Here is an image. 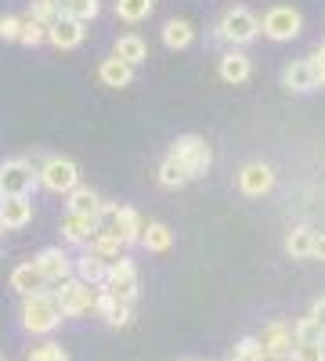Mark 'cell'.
I'll return each mask as SVG.
<instances>
[{"instance_id": "obj_6", "label": "cell", "mask_w": 325, "mask_h": 361, "mask_svg": "<svg viewBox=\"0 0 325 361\" xmlns=\"http://www.w3.org/2000/svg\"><path fill=\"white\" fill-rule=\"evenodd\" d=\"M257 37H260V18L246 8H231L217 22V40H224V44L243 47V44H253Z\"/></svg>"}, {"instance_id": "obj_24", "label": "cell", "mask_w": 325, "mask_h": 361, "mask_svg": "<svg viewBox=\"0 0 325 361\" xmlns=\"http://www.w3.org/2000/svg\"><path fill=\"white\" fill-rule=\"evenodd\" d=\"M98 80H102L105 87H112V90H123V87L134 83V69L123 66L120 58H105V62L98 66Z\"/></svg>"}, {"instance_id": "obj_22", "label": "cell", "mask_w": 325, "mask_h": 361, "mask_svg": "<svg viewBox=\"0 0 325 361\" xmlns=\"http://www.w3.org/2000/svg\"><path fill=\"white\" fill-rule=\"evenodd\" d=\"M192 40H195V25L188 18H170L163 25V44L170 51H185V47H192Z\"/></svg>"}, {"instance_id": "obj_7", "label": "cell", "mask_w": 325, "mask_h": 361, "mask_svg": "<svg viewBox=\"0 0 325 361\" xmlns=\"http://www.w3.org/2000/svg\"><path fill=\"white\" fill-rule=\"evenodd\" d=\"M105 221V228L120 238L123 246H134L137 238H141V228H145V221H141V214L134 206H116V202H105L102 206V217H98V224Z\"/></svg>"}, {"instance_id": "obj_31", "label": "cell", "mask_w": 325, "mask_h": 361, "mask_svg": "<svg viewBox=\"0 0 325 361\" xmlns=\"http://www.w3.org/2000/svg\"><path fill=\"white\" fill-rule=\"evenodd\" d=\"M29 22H37V25H54L58 18H62V15H58V0H33V4H29V15H25Z\"/></svg>"}, {"instance_id": "obj_42", "label": "cell", "mask_w": 325, "mask_h": 361, "mask_svg": "<svg viewBox=\"0 0 325 361\" xmlns=\"http://www.w3.org/2000/svg\"><path fill=\"white\" fill-rule=\"evenodd\" d=\"M321 347H325V336H321Z\"/></svg>"}, {"instance_id": "obj_28", "label": "cell", "mask_w": 325, "mask_h": 361, "mask_svg": "<svg viewBox=\"0 0 325 361\" xmlns=\"http://www.w3.org/2000/svg\"><path fill=\"white\" fill-rule=\"evenodd\" d=\"M311 246H314V228H293L286 235V253L293 260H311Z\"/></svg>"}, {"instance_id": "obj_35", "label": "cell", "mask_w": 325, "mask_h": 361, "mask_svg": "<svg viewBox=\"0 0 325 361\" xmlns=\"http://www.w3.org/2000/svg\"><path fill=\"white\" fill-rule=\"evenodd\" d=\"M289 361H325V347H321V340H318V343H293Z\"/></svg>"}, {"instance_id": "obj_10", "label": "cell", "mask_w": 325, "mask_h": 361, "mask_svg": "<svg viewBox=\"0 0 325 361\" xmlns=\"http://www.w3.org/2000/svg\"><path fill=\"white\" fill-rule=\"evenodd\" d=\"M33 264H37V271H40L44 286H58V282L73 279V257H69L62 246H47V250H40Z\"/></svg>"}, {"instance_id": "obj_34", "label": "cell", "mask_w": 325, "mask_h": 361, "mask_svg": "<svg viewBox=\"0 0 325 361\" xmlns=\"http://www.w3.org/2000/svg\"><path fill=\"white\" fill-rule=\"evenodd\" d=\"M25 361H69V350L62 347V343H37L33 350L25 354Z\"/></svg>"}, {"instance_id": "obj_3", "label": "cell", "mask_w": 325, "mask_h": 361, "mask_svg": "<svg viewBox=\"0 0 325 361\" xmlns=\"http://www.w3.org/2000/svg\"><path fill=\"white\" fill-rule=\"evenodd\" d=\"M22 325L29 333H40V336L54 333V329L62 325V311L54 307L51 293H33V296L22 300Z\"/></svg>"}, {"instance_id": "obj_41", "label": "cell", "mask_w": 325, "mask_h": 361, "mask_svg": "<svg viewBox=\"0 0 325 361\" xmlns=\"http://www.w3.org/2000/svg\"><path fill=\"white\" fill-rule=\"evenodd\" d=\"M260 361H289V357H278V354H268V350H264V357Z\"/></svg>"}, {"instance_id": "obj_30", "label": "cell", "mask_w": 325, "mask_h": 361, "mask_svg": "<svg viewBox=\"0 0 325 361\" xmlns=\"http://www.w3.org/2000/svg\"><path fill=\"white\" fill-rule=\"evenodd\" d=\"M156 177H159V185H163V188H181V185H188V173H185V166L177 163V159H170V156L159 163Z\"/></svg>"}, {"instance_id": "obj_21", "label": "cell", "mask_w": 325, "mask_h": 361, "mask_svg": "<svg viewBox=\"0 0 325 361\" xmlns=\"http://www.w3.org/2000/svg\"><path fill=\"white\" fill-rule=\"evenodd\" d=\"M11 289L25 300V296H33V293H44V279H40V271L33 260H25L11 271Z\"/></svg>"}, {"instance_id": "obj_29", "label": "cell", "mask_w": 325, "mask_h": 361, "mask_svg": "<svg viewBox=\"0 0 325 361\" xmlns=\"http://www.w3.org/2000/svg\"><path fill=\"white\" fill-rule=\"evenodd\" d=\"M152 11H156V0H116V18H123L130 25L145 22Z\"/></svg>"}, {"instance_id": "obj_9", "label": "cell", "mask_w": 325, "mask_h": 361, "mask_svg": "<svg viewBox=\"0 0 325 361\" xmlns=\"http://www.w3.org/2000/svg\"><path fill=\"white\" fill-rule=\"evenodd\" d=\"M37 188V170L29 159H8L0 166V199L4 195H29Z\"/></svg>"}, {"instance_id": "obj_38", "label": "cell", "mask_w": 325, "mask_h": 361, "mask_svg": "<svg viewBox=\"0 0 325 361\" xmlns=\"http://www.w3.org/2000/svg\"><path fill=\"white\" fill-rule=\"evenodd\" d=\"M22 33V18L18 15H0V40H18Z\"/></svg>"}, {"instance_id": "obj_37", "label": "cell", "mask_w": 325, "mask_h": 361, "mask_svg": "<svg viewBox=\"0 0 325 361\" xmlns=\"http://www.w3.org/2000/svg\"><path fill=\"white\" fill-rule=\"evenodd\" d=\"M307 66H311V73H314V87H325V44L314 47V54L307 58Z\"/></svg>"}, {"instance_id": "obj_1", "label": "cell", "mask_w": 325, "mask_h": 361, "mask_svg": "<svg viewBox=\"0 0 325 361\" xmlns=\"http://www.w3.org/2000/svg\"><path fill=\"white\" fill-rule=\"evenodd\" d=\"M166 156L185 166L188 180L206 177V170L214 166V148L206 145V137H199V134H181V137L170 145V152H166Z\"/></svg>"}, {"instance_id": "obj_27", "label": "cell", "mask_w": 325, "mask_h": 361, "mask_svg": "<svg viewBox=\"0 0 325 361\" xmlns=\"http://www.w3.org/2000/svg\"><path fill=\"white\" fill-rule=\"evenodd\" d=\"M98 11H102L98 0H58V15H62V18H73V22H80V25L94 22Z\"/></svg>"}, {"instance_id": "obj_32", "label": "cell", "mask_w": 325, "mask_h": 361, "mask_svg": "<svg viewBox=\"0 0 325 361\" xmlns=\"http://www.w3.org/2000/svg\"><path fill=\"white\" fill-rule=\"evenodd\" d=\"M260 357H264V347L257 336H243L228 354V361H260Z\"/></svg>"}, {"instance_id": "obj_33", "label": "cell", "mask_w": 325, "mask_h": 361, "mask_svg": "<svg viewBox=\"0 0 325 361\" xmlns=\"http://www.w3.org/2000/svg\"><path fill=\"white\" fill-rule=\"evenodd\" d=\"M321 336H325V333L318 329V322H314L311 314H304V318L293 322V340H297V343H318Z\"/></svg>"}, {"instance_id": "obj_5", "label": "cell", "mask_w": 325, "mask_h": 361, "mask_svg": "<svg viewBox=\"0 0 325 361\" xmlns=\"http://www.w3.org/2000/svg\"><path fill=\"white\" fill-rule=\"evenodd\" d=\"M98 289H105L109 296H116L120 304H134V300H137V289H141L134 260H127V257L112 260V264L105 267V282H102Z\"/></svg>"}, {"instance_id": "obj_23", "label": "cell", "mask_w": 325, "mask_h": 361, "mask_svg": "<svg viewBox=\"0 0 325 361\" xmlns=\"http://www.w3.org/2000/svg\"><path fill=\"white\" fill-rule=\"evenodd\" d=\"M105 267H109V264L98 260L94 253H83V257L73 260V275H76L83 286H94V289H98V286L105 282Z\"/></svg>"}, {"instance_id": "obj_12", "label": "cell", "mask_w": 325, "mask_h": 361, "mask_svg": "<svg viewBox=\"0 0 325 361\" xmlns=\"http://www.w3.org/2000/svg\"><path fill=\"white\" fill-rule=\"evenodd\" d=\"M257 340H260V347L268 350V354H278V357H289L293 343H297V340H293V325L286 318H271Z\"/></svg>"}, {"instance_id": "obj_15", "label": "cell", "mask_w": 325, "mask_h": 361, "mask_svg": "<svg viewBox=\"0 0 325 361\" xmlns=\"http://www.w3.org/2000/svg\"><path fill=\"white\" fill-rule=\"evenodd\" d=\"M94 314H102L112 329H127L130 325V318H134V311H130V304H120L116 296H109L105 289H98V300H94Z\"/></svg>"}, {"instance_id": "obj_11", "label": "cell", "mask_w": 325, "mask_h": 361, "mask_svg": "<svg viewBox=\"0 0 325 361\" xmlns=\"http://www.w3.org/2000/svg\"><path fill=\"white\" fill-rule=\"evenodd\" d=\"M271 188H275V170H271L268 163L253 159V163H246V166L239 170V192H243V195L260 199V195H268Z\"/></svg>"}, {"instance_id": "obj_13", "label": "cell", "mask_w": 325, "mask_h": 361, "mask_svg": "<svg viewBox=\"0 0 325 361\" xmlns=\"http://www.w3.org/2000/svg\"><path fill=\"white\" fill-rule=\"evenodd\" d=\"M33 221V199L29 195H4L0 199V228L18 231Z\"/></svg>"}, {"instance_id": "obj_19", "label": "cell", "mask_w": 325, "mask_h": 361, "mask_svg": "<svg viewBox=\"0 0 325 361\" xmlns=\"http://www.w3.org/2000/svg\"><path fill=\"white\" fill-rule=\"evenodd\" d=\"M282 87L293 90V94H307V90H314V73L307 66V58H297V62H289L282 69Z\"/></svg>"}, {"instance_id": "obj_26", "label": "cell", "mask_w": 325, "mask_h": 361, "mask_svg": "<svg viewBox=\"0 0 325 361\" xmlns=\"http://www.w3.org/2000/svg\"><path fill=\"white\" fill-rule=\"evenodd\" d=\"M94 231H98V221H91V217H76V214L62 217V238H66V243L87 246V238H91Z\"/></svg>"}, {"instance_id": "obj_39", "label": "cell", "mask_w": 325, "mask_h": 361, "mask_svg": "<svg viewBox=\"0 0 325 361\" xmlns=\"http://www.w3.org/2000/svg\"><path fill=\"white\" fill-rule=\"evenodd\" d=\"M311 318L318 322V329H321V333H325V296H318L314 304H311Z\"/></svg>"}, {"instance_id": "obj_4", "label": "cell", "mask_w": 325, "mask_h": 361, "mask_svg": "<svg viewBox=\"0 0 325 361\" xmlns=\"http://www.w3.org/2000/svg\"><path fill=\"white\" fill-rule=\"evenodd\" d=\"M300 29H304V15L293 8V4H275V8L264 11V18H260V33L268 37V40H275V44L297 40Z\"/></svg>"}, {"instance_id": "obj_14", "label": "cell", "mask_w": 325, "mask_h": 361, "mask_svg": "<svg viewBox=\"0 0 325 361\" xmlns=\"http://www.w3.org/2000/svg\"><path fill=\"white\" fill-rule=\"evenodd\" d=\"M83 37H87V29H83L80 22H73V18H58L54 25H47V44L58 47V51H73V47H80Z\"/></svg>"}, {"instance_id": "obj_17", "label": "cell", "mask_w": 325, "mask_h": 361, "mask_svg": "<svg viewBox=\"0 0 325 361\" xmlns=\"http://www.w3.org/2000/svg\"><path fill=\"white\" fill-rule=\"evenodd\" d=\"M102 206H105V199H102L94 188H87V185H76V188L69 192V214H76V217L98 221V217H102Z\"/></svg>"}, {"instance_id": "obj_43", "label": "cell", "mask_w": 325, "mask_h": 361, "mask_svg": "<svg viewBox=\"0 0 325 361\" xmlns=\"http://www.w3.org/2000/svg\"><path fill=\"white\" fill-rule=\"evenodd\" d=\"M0 231H4V228H0Z\"/></svg>"}, {"instance_id": "obj_2", "label": "cell", "mask_w": 325, "mask_h": 361, "mask_svg": "<svg viewBox=\"0 0 325 361\" xmlns=\"http://www.w3.org/2000/svg\"><path fill=\"white\" fill-rule=\"evenodd\" d=\"M54 307L62 311V318H80V314H91L94 311V300H98V289L94 286H83L80 279H66L58 282V289L51 293Z\"/></svg>"}, {"instance_id": "obj_16", "label": "cell", "mask_w": 325, "mask_h": 361, "mask_svg": "<svg viewBox=\"0 0 325 361\" xmlns=\"http://www.w3.org/2000/svg\"><path fill=\"white\" fill-rule=\"evenodd\" d=\"M217 73H221L224 83L239 87V83H246V80L253 76V62H250V54H243V51H228V54H221Z\"/></svg>"}, {"instance_id": "obj_18", "label": "cell", "mask_w": 325, "mask_h": 361, "mask_svg": "<svg viewBox=\"0 0 325 361\" xmlns=\"http://www.w3.org/2000/svg\"><path fill=\"white\" fill-rule=\"evenodd\" d=\"M123 243H120V238H116L109 228H102L98 224V231L91 235V238H87V253H94L98 260H105V264H112V260H120L123 257Z\"/></svg>"}, {"instance_id": "obj_40", "label": "cell", "mask_w": 325, "mask_h": 361, "mask_svg": "<svg viewBox=\"0 0 325 361\" xmlns=\"http://www.w3.org/2000/svg\"><path fill=\"white\" fill-rule=\"evenodd\" d=\"M314 260H325V231H314V246H311Z\"/></svg>"}, {"instance_id": "obj_36", "label": "cell", "mask_w": 325, "mask_h": 361, "mask_svg": "<svg viewBox=\"0 0 325 361\" xmlns=\"http://www.w3.org/2000/svg\"><path fill=\"white\" fill-rule=\"evenodd\" d=\"M44 40H47V29H44V25H37V22H29V18H22L18 44H25V47H40Z\"/></svg>"}, {"instance_id": "obj_8", "label": "cell", "mask_w": 325, "mask_h": 361, "mask_svg": "<svg viewBox=\"0 0 325 361\" xmlns=\"http://www.w3.org/2000/svg\"><path fill=\"white\" fill-rule=\"evenodd\" d=\"M37 185H44L54 195H69L80 185V166L66 156H51L40 170H37Z\"/></svg>"}, {"instance_id": "obj_20", "label": "cell", "mask_w": 325, "mask_h": 361, "mask_svg": "<svg viewBox=\"0 0 325 361\" xmlns=\"http://www.w3.org/2000/svg\"><path fill=\"white\" fill-rule=\"evenodd\" d=\"M112 58H120L123 66H130V69H137L145 58H149V44H145L137 33H123L120 40H116V51H112Z\"/></svg>"}, {"instance_id": "obj_25", "label": "cell", "mask_w": 325, "mask_h": 361, "mask_svg": "<svg viewBox=\"0 0 325 361\" xmlns=\"http://www.w3.org/2000/svg\"><path fill=\"white\" fill-rule=\"evenodd\" d=\"M137 243L149 250V253H166V250L173 246V231H170L163 221H149V224L141 228V238H137Z\"/></svg>"}]
</instances>
